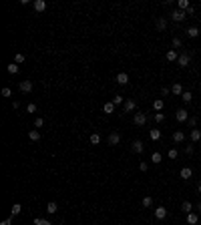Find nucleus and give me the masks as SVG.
I'll use <instances>...</instances> for the list:
<instances>
[{"label":"nucleus","mask_w":201,"mask_h":225,"mask_svg":"<svg viewBox=\"0 0 201 225\" xmlns=\"http://www.w3.org/2000/svg\"><path fill=\"white\" fill-rule=\"evenodd\" d=\"M189 60H191L189 53H181V54H179V58H177V64L185 68V67H189Z\"/></svg>","instance_id":"obj_1"},{"label":"nucleus","mask_w":201,"mask_h":225,"mask_svg":"<svg viewBox=\"0 0 201 225\" xmlns=\"http://www.w3.org/2000/svg\"><path fill=\"white\" fill-rule=\"evenodd\" d=\"M133 123H135V125H139V127H143V125L147 123V115H145V113H135Z\"/></svg>","instance_id":"obj_2"},{"label":"nucleus","mask_w":201,"mask_h":225,"mask_svg":"<svg viewBox=\"0 0 201 225\" xmlns=\"http://www.w3.org/2000/svg\"><path fill=\"white\" fill-rule=\"evenodd\" d=\"M175 119H177L179 123H187V119H189V113H187L185 109H179L177 113H175Z\"/></svg>","instance_id":"obj_3"},{"label":"nucleus","mask_w":201,"mask_h":225,"mask_svg":"<svg viewBox=\"0 0 201 225\" xmlns=\"http://www.w3.org/2000/svg\"><path fill=\"white\" fill-rule=\"evenodd\" d=\"M34 10H36V12H44V10H46V2H44V0H34Z\"/></svg>","instance_id":"obj_4"},{"label":"nucleus","mask_w":201,"mask_h":225,"mask_svg":"<svg viewBox=\"0 0 201 225\" xmlns=\"http://www.w3.org/2000/svg\"><path fill=\"white\" fill-rule=\"evenodd\" d=\"M185 34L189 38H197V36H199V28H197V26H189V28L185 30Z\"/></svg>","instance_id":"obj_5"},{"label":"nucleus","mask_w":201,"mask_h":225,"mask_svg":"<svg viewBox=\"0 0 201 225\" xmlns=\"http://www.w3.org/2000/svg\"><path fill=\"white\" fill-rule=\"evenodd\" d=\"M131 149H133V153H143V151H145V145L141 143V141H133Z\"/></svg>","instance_id":"obj_6"},{"label":"nucleus","mask_w":201,"mask_h":225,"mask_svg":"<svg viewBox=\"0 0 201 225\" xmlns=\"http://www.w3.org/2000/svg\"><path fill=\"white\" fill-rule=\"evenodd\" d=\"M179 175H181V179H185V181H187V179H191V177H193V171H191L189 167H183L181 171H179Z\"/></svg>","instance_id":"obj_7"},{"label":"nucleus","mask_w":201,"mask_h":225,"mask_svg":"<svg viewBox=\"0 0 201 225\" xmlns=\"http://www.w3.org/2000/svg\"><path fill=\"white\" fill-rule=\"evenodd\" d=\"M135 107H137V103H135L133 99H129V101H125L123 109H125V113H131V111H135Z\"/></svg>","instance_id":"obj_8"},{"label":"nucleus","mask_w":201,"mask_h":225,"mask_svg":"<svg viewBox=\"0 0 201 225\" xmlns=\"http://www.w3.org/2000/svg\"><path fill=\"white\" fill-rule=\"evenodd\" d=\"M115 81L119 82V85H127V82H129V74H127V72H119Z\"/></svg>","instance_id":"obj_9"},{"label":"nucleus","mask_w":201,"mask_h":225,"mask_svg":"<svg viewBox=\"0 0 201 225\" xmlns=\"http://www.w3.org/2000/svg\"><path fill=\"white\" fill-rule=\"evenodd\" d=\"M121 143V135L119 133H111L109 135V145H119Z\"/></svg>","instance_id":"obj_10"},{"label":"nucleus","mask_w":201,"mask_h":225,"mask_svg":"<svg viewBox=\"0 0 201 225\" xmlns=\"http://www.w3.org/2000/svg\"><path fill=\"white\" fill-rule=\"evenodd\" d=\"M173 20H175V22H181L183 18H185V12H183V10H173Z\"/></svg>","instance_id":"obj_11"},{"label":"nucleus","mask_w":201,"mask_h":225,"mask_svg":"<svg viewBox=\"0 0 201 225\" xmlns=\"http://www.w3.org/2000/svg\"><path fill=\"white\" fill-rule=\"evenodd\" d=\"M173 141H175V143H183V141H185V133H183V131H175V133H173Z\"/></svg>","instance_id":"obj_12"},{"label":"nucleus","mask_w":201,"mask_h":225,"mask_svg":"<svg viewBox=\"0 0 201 225\" xmlns=\"http://www.w3.org/2000/svg\"><path fill=\"white\" fill-rule=\"evenodd\" d=\"M155 217H157V219H165V217H167V209H165V207H157V209H155Z\"/></svg>","instance_id":"obj_13"},{"label":"nucleus","mask_w":201,"mask_h":225,"mask_svg":"<svg viewBox=\"0 0 201 225\" xmlns=\"http://www.w3.org/2000/svg\"><path fill=\"white\" fill-rule=\"evenodd\" d=\"M20 91H22V93H30V91H32V82H30V81H22V82H20Z\"/></svg>","instance_id":"obj_14"},{"label":"nucleus","mask_w":201,"mask_h":225,"mask_svg":"<svg viewBox=\"0 0 201 225\" xmlns=\"http://www.w3.org/2000/svg\"><path fill=\"white\" fill-rule=\"evenodd\" d=\"M197 221H199V217L195 215V213H187V225H197Z\"/></svg>","instance_id":"obj_15"},{"label":"nucleus","mask_w":201,"mask_h":225,"mask_svg":"<svg viewBox=\"0 0 201 225\" xmlns=\"http://www.w3.org/2000/svg\"><path fill=\"white\" fill-rule=\"evenodd\" d=\"M177 58H179V54H177V50H175V48L167 53V60H169V62H177Z\"/></svg>","instance_id":"obj_16"},{"label":"nucleus","mask_w":201,"mask_h":225,"mask_svg":"<svg viewBox=\"0 0 201 225\" xmlns=\"http://www.w3.org/2000/svg\"><path fill=\"white\" fill-rule=\"evenodd\" d=\"M163 107H165V103H163L161 99L153 101V109H155V113H161V111H163Z\"/></svg>","instance_id":"obj_17"},{"label":"nucleus","mask_w":201,"mask_h":225,"mask_svg":"<svg viewBox=\"0 0 201 225\" xmlns=\"http://www.w3.org/2000/svg\"><path fill=\"white\" fill-rule=\"evenodd\" d=\"M171 93H173V95H183L185 91H183V86L179 85V82H175V85L171 86Z\"/></svg>","instance_id":"obj_18"},{"label":"nucleus","mask_w":201,"mask_h":225,"mask_svg":"<svg viewBox=\"0 0 201 225\" xmlns=\"http://www.w3.org/2000/svg\"><path fill=\"white\" fill-rule=\"evenodd\" d=\"M103 111H105L107 115H111V113L115 111V103H113V101H111V103H105V105H103Z\"/></svg>","instance_id":"obj_19"},{"label":"nucleus","mask_w":201,"mask_h":225,"mask_svg":"<svg viewBox=\"0 0 201 225\" xmlns=\"http://www.w3.org/2000/svg\"><path fill=\"white\" fill-rule=\"evenodd\" d=\"M149 137H151V141H159V139H161V131H159V129H151Z\"/></svg>","instance_id":"obj_20"},{"label":"nucleus","mask_w":201,"mask_h":225,"mask_svg":"<svg viewBox=\"0 0 201 225\" xmlns=\"http://www.w3.org/2000/svg\"><path fill=\"white\" fill-rule=\"evenodd\" d=\"M191 141H193V143L201 141V131H199V129H193V131H191Z\"/></svg>","instance_id":"obj_21"},{"label":"nucleus","mask_w":201,"mask_h":225,"mask_svg":"<svg viewBox=\"0 0 201 225\" xmlns=\"http://www.w3.org/2000/svg\"><path fill=\"white\" fill-rule=\"evenodd\" d=\"M177 4H179V10H183V12H187V10L191 8V4H189V2H187V0H179Z\"/></svg>","instance_id":"obj_22"},{"label":"nucleus","mask_w":201,"mask_h":225,"mask_svg":"<svg viewBox=\"0 0 201 225\" xmlns=\"http://www.w3.org/2000/svg\"><path fill=\"white\" fill-rule=\"evenodd\" d=\"M181 209L185 211V213H191V209H193V203H191V201H183V203H181Z\"/></svg>","instance_id":"obj_23"},{"label":"nucleus","mask_w":201,"mask_h":225,"mask_svg":"<svg viewBox=\"0 0 201 225\" xmlns=\"http://www.w3.org/2000/svg\"><path fill=\"white\" fill-rule=\"evenodd\" d=\"M57 209H58V207H57V203H54V201H50V203L46 205V213H50V215H53V213H57Z\"/></svg>","instance_id":"obj_24"},{"label":"nucleus","mask_w":201,"mask_h":225,"mask_svg":"<svg viewBox=\"0 0 201 225\" xmlns=\"http://www.w3.org/2000/svg\"><path fill=\"white\" fill-rule=\"evenodd\" d=\"M28 139H30V141H40V133H38L36 129L30 131V133H28Z\"/></svg>","instance_id":"obj_25"},{"label":"nucleus","mask_w":201,"mask_h":225,"mask_svg":"<svg viewBox=\"0 0 201 225\" xmlns=\"http://www.w3.org/2000/svg\"><path fill=\"white\" fill-rule=\"evenodd\" d=\"M165 28H167V20H165V18H159L157 20V30H165Z\"/></svg>","instance_id":"obj_26"},{"label":"nucleus","mask_w":201,"mask_h":225,"mask_svg":"<svg viewBox=\"0 0 201 225\" xmlns=\"http://www.w3.org/2000/svg\"><path fill=\"white\" fill-rule=\"evenodd\" d=\"M191 91H185V93H183V95H181V101L183 103H191Z\"/></svg>","instance_id":"obj_27"},{"label":"nucleus","mask_w":201,"mask_h":225,"mask_svg":"<svg viewBox=\"0 0 201 225\" xmlns=\"http://www.w3.org/2000/svg\"><path fill=\"white\" fill-rule=\"evenodd\" d=\"M34 225H53L48 219H40V217H34Z\"/></svg>","instance_id":"obj_28"},{"label":"nucleus","mask_w":201,"mask_h":225,"mask_svg":"<svg viewBox=\"0 0 201 225\" xmlns=\"http://www.w3.org/2000/svg\"><path fill=\"white\" fill-rule=\"evenodd\" d=\"M6 71H8L10 74H16V72H18V64H16V62H14V64H8V67H6Z\"/></svg>","instance_id":"obj_29"},{"label":"nucleus","mask_w":201,"mask_h":225,"mask_svg":"<svg viewBox=\"0 0 201 225\" xmlns=\"http://www.w3.org/2000/svg\"><path fill=\"white\" fill-rule=\"evenodd\" d=\"M141 205H143V207H151V205H153V199H151V197H143Z\"/></svg>","instance_id":"obj_30"},{"label":"nucleus","mask_w":201,"mask_h":225,"mask_svg":"<svg viewBox=\"0 0 201 225\" xmlns=\"http://www.w3.org/2000/svg\"><path fill=\"white\" fill-rule=\"evenodd\" d=\"M20 211H22V205H20V203H14V205H12V215H18Z\"/></svg>","instance_id":"obj_31"},{"label":"nucleus","mask_w":201,"mask_h":225,"mask_svg":"<svg viewBox=\"0 0 201 225\" xmlns=\"http://www.w3.org/2000/svg\"><path fill=\"white\" fill-rule=\"evenodd\" d=\"M161 159H163V157H161V153H153V155H151V161H153L155 165L161 163Z\"/></svg>","instance_id":"obj_32"},{"label":"nucleus","mask_w":201,"mask_h":225,"mask_svg":"<svg viewBox=\"0 0 201 225\" xmlns=\"http://www.w3.org/2000/svg\"><path fill=\"white\" fill-rule=\"evenodd\" d=\"M91 143H93V145H99V143H100V135L93 133V135H91Z\"/></svg>","instance_id":"obj_33"},{"label":"nucleus","mask_w":201,"mask_h":225,"mask_svg":"<svg viewBox=\"0 0 201 225\" xmlns=\"http://www.w3.org/2000/svg\"><path fill=\"white\" fill-rule=\"evenodd\" d=\"M42 125H44V119H42V117H36V119H34V127H36V129H40Z\"/></svg>","instance_id":"obj_34"},{"label":"nucleus","mask_w":201,"mask_h":225,"mask_svg":"<svg viewBox=\"0 0 201 225\" xmlns=\"http://www.w3.org/2000/svg\"><path fill=\"white\" fill-rule=\"evenodd\" d=\"M177 155H179V151H177V149H169L167 157H169V159H177Z\"/></svg>","instance_id":"obj_35"},{"label":"nucleus","mask_w":201,"mask_h":225,"mask_svg":"<svg viewBox=\"0 0 201 225\" xmlns=\"http://www.w3.org/2000/svg\"><path fill=\"white\" fill-rule=\"evenodd\" d=\"M24 60H26V56H24V54H16V56H14V62H16V64H22Z\"/></svg>","instance_id":"obj_36"},{"label":"nucleus","mask_w":201,"mask_h":225,"mask_svg":"<svg viewBox=\"0 0 201 225\" xmlns=\"http://www.w3.org/2000/svg\"><path fill=\"white\" fill-rule=\"evenodd\" d=\"M113 103H115V105H125V103H123V96H121V95H115V96H113Z\"/></svg>","instance_id":"obj_37"},{"label":"nucleus","mask_w":201,"mask_h":225,"mask_svg":"<svg viewBox=\"0 0 201 225\" xmlns=\"http://www.w3.org/2000/svg\"><path fill=\"white\" fill-rule=\"evenodd\" d=\"M155 121H157V123H163V121H165V115H163V113H155Z\"/></svg>","instance_id":"obj_38"},{"label":"nucleus","mask_w":201,"mask_h":225,"mask_svg":"<svg viewBox=\"0 0 201 225\" xmlns=\"http://www.w3.org/2000/svg\"><path fill=\"white\" fill-rule=\"evenodd\" d=\"M26 113H36V105H34V103H30V105L26 107Z\"/></svg>","instance_id":"obj_39"},{"label":"nucleus","mask_w":201,"mask_h":225,"mask_svg":"<svg viewBox=\"0 0 201 225\" xmlns=\"http://www.w3.org/2000/svg\"><path fill=\"white\" fill-rule=\"evenodd\" d=\"M2 96H12V91H10L8 86H4V89H2Z\"/></svg>","instance_id":"obj_40"},{"label":"nucleus","mask_w":201,"mask_h":225,"mask_svg":"<svg viewBox=\"0 0 201 225\" xmlns=\"http://www.w3.org/2000/svg\"><path fill=\"white\" fill-rule=\"evenodd\" d=\"M187 123H189V127H195V125H197V119H195V117H189V119H187Z\"/></svg>","instance_id":"obj_41"},{"label":"nucleus","mask_w":201,"mask_h":225,"mask_svg":"<svg viewBox=\"0 0 201 225\" xmlns=\"http://www.w3.org/2000/svg\"><path fill=\"white\" fill-rule=\"evenodd\" d=\"M173 46H175V48L181 46V38H177V36H175V38H173Z\"/></svg>","instance_id":"obj_42"},{"label":"nucleus","mask_w":201,"mask_h":225,"mask_svg":"<svg viewBox=\"0 0 201 225\" xmlns=\"http://www.w3.org/2000/svg\"><path fill=\"white\" fill-rule=\"evenodd\" d=\"M0 225H12V217H8V219H4Z\"/></svg>","instance_id":"obj_43"},{"label":"nucleus","mask_w":201,"mask_h":225,"mask_svg":"<svg viewBox=\"0 0 201 225\" xmlns=\"http://www.w3.org/2000/svg\"><path fill=\"white\" fill-rule=\"evenodd\" d=\"M169 93H171V89H167V86H163V89H161V95H169Z\"/></svg>","instance_id":"obj_44"},{"label":"nucleus","mask_w":201,"mask_h":225,"mask_svg":"<svg viewBox=\"0 0 201 225\" xmlns=\"http://www.w3.org/2000/svg\"><path fill=\"white\" fill-rule=\"evenodd\" d=\"M139 169H141V171H147L149 165H147V163H141V165H139Z\"/></svg>","instance_id":"obj_45"},{"label":"nucleus","mask_w":201,"mask_h":225,"mask_svg":"<svg viewBox=\"0 0 201 225\" xmlns=\"http://www.w3.org/2000/svg\"><path fill=\"white\" fill-rule=\"evenodd\" d=\"M185 153H187V155H191V153H193V147H191V145H189V147H185Z\"/></svg>","instance_id":"obj_46"},{"label":"nucleus","mask_w":201,"mask_h":225,"mask_svg":"<svg viewBox=\"0 0 201 225\" xmlns=\"http://www.w3.org/2000/svg\"><path fill=\"white\" fill-rule=\"evenodd\" d=\"M197 191H199V193H201V183H199V185H197Z\"/></svg>","instance_id":"obj_47"},{"label":"nucleus","mask_w":201,"mask_h":225,"mask_svg":"<svg viewBox=\"0 0 201 225\" xmlns=\"http://www.w3.org/2000/svg\"><path fill=\"white\" fill-rule=\"evenodd\" d=\"M197 207H199V211H201V201H199V205H197Z\"/></svg>","instance_id":"obj_48"},{"label":"nucleus","mask_w":201,"mask_h":225,"mask_svg":"<svg viewBox=\"0 0 201 225\" xmlns=\"http://www.w3.org/2000/svg\"><path fill=\"white\" fill-rule=\"evenodd\" d=\"M199 91H201V86H199Z\"/></svg>","instance_id":"obj_49"}]
</instances>
